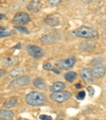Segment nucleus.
<instances>
[{
	"instance_id": "18",
	"label": "nucleus",
	"mask_w": 106,
	"mask_h": 120,
	"mask_svg": "<svg viewBox=\"0 0 106 120\" xmlns=\"http://www.w3.org/2000/svg\"><path fill=\"white\" fill-rule=\"evenodd\" d=\"M77 77V75L74 72V71H68V72L65 75V80H66L67 82H70V83H72L73 81H75Z\"/></svg>"
},
{
	"instance_id": "30",
	"label": "nucleus",
	"mask_w": 106,
	"mask_h": 120,
	"mask_svg": "<svg viewBox=\"0 0 106 120\" xmlns=\"http://www.w3.org/2000/svg\"><path fill=\"white\" fill-rule=\"evenodd\" d=\"M4 17H5V16L3 15V14H0V19H3Z\"/></svg>"
},
{
	"instance_id": "24",
	"label": "nucleus",
	"mask_w": 106,
	"mask_h": 120,
	"mask_svg": "<svg viewBox=\"0 0 106 120\" xmlns=\"http://www.w3.org/2000/svg\"><path fill=\"white\" fill-rule=\"evenodd\" d=\"M85 98V91H80L77 95V100H83Z\"/></svg>"
},
{
	"instance_id": "20",
	"label": "nucleus",
	"mask_w": 106,
	"mask_h": 120,
	"mask_svg": "<svg viewBox=\"0 0 106 120\" xmlns=\"http://www.w3.org/2000/svg\"><path fill=\"white\" fill-rule=\"evenodd\" d=\"M62 1H63V0H48V3H49L50 7H56Z\"/></svg>"
},
{
	"instance_id": "17",
	"label": "nucleus",
	"mask_w": 106,
	"mask_h": 120,
	"mask_svg": "<svg viewBox=\"0 0 106 120\" xmlns=\"http://www.w3.org/2000/svg\"><path fill=\"white\" fill-rule=\"evenodd\" d=\"M33 85L37 89H45L46 88V82L41 78H35L33 80Z\"/></svg>"
},
{
	"instance_id": "29",
	"label": "nucleus",
	"mask_w": 106,
	"mask_h": 120,
	"mask_svg": "<svg viewBox=\"0 0 106 120\" xmlns=\"http://www.w3.org/2000/svg\"><path fill=\"white\" fill-rule=\"evenodd\" d=\"M75 87H77V88H79V89H80V88H82V84H80V83H79V84H77V85H75Z\"/></svg>"
},
{
	"instance_id": "25",
	"label": "nucleus",
	"mask_w": 106,
	"mask_h": 120,
	"mask_svg": "<svg viewBox=\"0 0 106 120\" xmlns=\"http://www.w3.org/2000/svg\"><path fill=\"white\" fill-rule=\"evenodd\" d=\"M15 28L17 30H19V31H21V32H23V33H29V30L28 29H26V28H23V27H19V26H15Z\"/></svg>"
},
{
	"instance_id": "33",
	"label": "nucleus",
	"mask_w": 106,
	"mask_h": 120,
	"mask_svg": "<svg viewBox=\"0 0 106 120\" xmlns=\"http://www.w3.org/2000/svg\"><path fill=\"white\" fill-rule=\"evenodd\" d=\"M74 120H79V119H74Z\"/></svg>"
},
{
	"instance_id": "16",
	"label": "nucleus",
	"mask_w": 106,
	"mask_h": 120,
	"mask_svg": "<svg viewBox=\"0 0 106 120\" xmlns=\"http://www.w3.org/2000/svg\"><path fill=\"white\" fill-rule=\"evenodd\" d=\"M65 83H63V82H55V83H53L50 86V89H51L52 93H55V91H62V90H65Z\"/></svg>"
},
{
	"instance_id": "27",
	"label": "nucleus",
	"mask_w": 106,
	"mask_h": 120,
	"mask_svg": "<svg viewBox=\"0 0 106 120\" xmlns=\"http://www.w3.org/2000/svg\"><path fill=\"white\" fill-rule=\"evenodd\" d=\"M87 90H88V93H89V95H90V97H92L93 95H95V90H93V88L91 86H89L87 88Z\"/></svg>"
},
{
	"instance_id": "6",
	"label": "nucleus",
	"mask_w": 106,
	"mask_h": 120,
	"mask_svg": "<svg viewBox=\"0 0 106 120\" xmlns=\"http://www.w3.org/2000/svg\"><path fill=\"white\" fill-rule=\"evenodd\" d=\"M75 62H77L75 57L71 56V57H69V59L58 61L56 64H55V66H56L57 68H59L61 70H69V69H71V68L74 66Z\"/></svg>"
},
{
	"instance_id": "12",
	"label": "nucleus",
	"mask_w": 106,
	"mask_h": 120,
	"mask_svg": "<svg viewBox=\"0 0 106 120\" xmlns=\"http://www.w3.org/2000/svg\"><path fill=\"white\" fill-rule=\"evenodd\" d=\"M14 113L7 109H0V119L1 120H13Z\"/></svg>"
},
{
	"instance_id": "15",
	"label": "nucleus",
	"mask_w": 106,
	"mask_h": 120,
	"mask_svg": "<svg viewBox=\"0 0 106 120\" xmlns=\"http://www.w3.org/2000/svg\"><path fill=\"white\" fill-rule=\"evenodd\" d=\"M17 103H18L17 97H11L3 103V106H4L5 109H12V107H15L16 105H17Z\"/></svg>"
},
{
	"instance_id": "32",
	"label": "nucleus",
	"mask_w": 106,
	"mask_h": 120,
	"mask_svg": "<svg viewBox=\"0 0 106 120\" xmlns=\"http://www.w3.org/2000/svg\"><path fill=\"white\" fill-rule=\"evenodd\" d=\"M56 120H64V119H56Z\"/></svg>"
},
{
	"instance_id": "1",
	"label": "nucleus",
	"mask_w": 106,
	"mask_h": 120,
	"mask_svg": "<svg viewBox=\"0 0 106 120\" xmlns=\"http://www.w3.org/2000/svg\"><path fill=\"white\" fill-rule=\"evenodd\" d=\"M26 102L31 106H41L47 103V99L39 91H31L26 96Z\"/></svg>"
},
{
	"instance_id": "11",
	"label": "nucleus",
	"mask_w": 106,
	"mask_h": 120,
	"mask_svg": "<svg viewBox=\"0 0 106 120\" xmlns=\"http://www.w3.org/2000/svg\"><path fill=\"white\" fill-rule=\"evenodd\" d=\"M41 8V1L40 0H31L29 3H28V10L30 12H37L39 11Z\"/></svg>"
},
{
	"instance_id": "26",
	"label": "nucleus",
	"mask_w": 106,
	"mask_h": 120,
	"mask_svg": "<svg viewBox=\"0 0 106 120\" xmlns=\"http://www.w3.org/2000/svg\"><path fill=\"white\" fill-rule=\"evenodd\" d=\"M39 119H40V120H52V118H51V116L40 115V116H39Z\"/></svg>"
},
{
	"instance_id": "2",
	"label": "nucleus",
	"mask_w": 106,
	"mask_h": 120,
	"mask_svg": "<svg viewBox=\"0 0 106 120\" xmlns=\"http://www.w3.org/2000/svg\"><path fill=\"white\" fill-rule=\"evenodd\" d=\"M73 34H74L77 37L90 39V38L98 37V35H99V32H98V30L93 29V28H89V27L82 26V27H79L77 29H75L74 32H73Z\"/></svg>"
},
{
	"instance_id": "7",
	"label": "nucleus",
	"mask_w": 106,
	"mask_h": 120,
	"mask_svg": "<svg viewBox=\"0 0 106 120\" xmlns=\"http://www.w3.org/2000/svg\"><path fill=\"white\" fill-rule=\"evenodd\" d=\"M27 52L29 53V55H31L34 59H41L45 54L44 50L38 46L34 45H28L27 46Z\"/></svg>"
},
{
	"instance_id": "14",
	"label": "nucleus",
	"mask_w": 106,
	"mask_h": 120,
	"mask_svg": "<svg viewBox=\"0 0 106 120\" xmlns=\"http://www.w3.org/2000/svg\"><path fill=\"white\" fill-rule=\"evenodd\" d=\"M80 48H81V50L85 51V52H89V51L95 50V43H92V41H84V43L81 44V47Z\"/></svg>"
},
{
	"instance_id": "22",
	"label": "nucleus",
	"mask_w": 106,
	"mask_h": 120,
	"mask_svg": "<svg viewBox=\"0 0 106 120\" xmlns=\"http://www.w3.org/2000/svg\"><path fill=\"white\" fill-rule=\"evenodd\" d=\"M13 63H14V59H12V57H9V59H7L4 62H3V65L9 66V65H11V64H13Z\"/></svg>"
},
{
	"instance_id": "9",
	"label": "nucleus",
	"mask_w": 106,
	"mask_h": 120,
	"mask_svg": "<svg viewBox=\"0 0 106 120\" xmlns=\"http://www.w3.org/2000/svg\"><path fill=\"white\" fill-rule=\"evenodd\" d=\"M81 77H82V79L88 84L92 83L93 80H95V78H93V75H92V71H91V69H89V68H83V69H82Z\"/></svg>"
},
{
	"instance_id": "35",
	"label": "nucleus",
	"mask_w": 106,
	"mask_h": 120,
	"mask_svg": "<svg viewBox=\"0 0 106 120\" xmlns=\"http://www.w3.org/2000/svg\"><path fill=\"white\" fill-rule=\"evenodd\" d=\"M0 120H1V119H0Z\"/></svg>"
},
{
	"instance_id": "8",
	"label": "nucleus",
	"mask_w": 106,
	"mask_h": 120,
	"mask_svg": "<svg viewBox=\"0 0 106 120\" xmlns=\"http://www.w3.org/2000/svg\"><path fill=\"white\" fill-rule=\"evenodd\" d=\"M92 75L95 79H99V78H102L104 75H105L106 72V68L104 65H102V64H99V65H95L93 66L92 68Z\"/></svg>"
},
{
	"instance_id": "31",
	"label": "nucleus",
	"mask_w": 106,
	"mask_h": 120,
	"mask_svg": "<svg viewBox=\"0 0 106 120\" xmlns=\"http://www.w3.org/2000/svg\"><path fill=\"white\" fill-rule=\"evenodd\" d=\"M84 2H86V3H88V2H91V1H92V0H83Z\"/></svg>"
},
{
	"instance_id": "4",
	"label": "nucleus",
	"mask_w": 106,
	"mask_h": 120,
	"mask_svg": "<svg viewBox=\"0 0 106 120\" xmlns=\"http://www.w3.org/2000/svg\"><path fill=\"white\" fill-rule=\"evenodd\" d=\"M31 82V78L29 75H22V77H19V78H16L15 80L10 83L9 87L10 88H17V87H22L26 86L28 84H30Z\"/></svg>"
},
{
	"instance_id": "19",
	"label": "nucleus",
	"mask_w": 106,
	"mask_h": 120,
	"mask_svg": "<svg viewBox=\"0 0 106 120\" xmlns=\"http://www.w3.org/2000/svg\"><path fill=\"white\" fill-rule=\"evenodd\" d=\"M21 73H22V69H20V68H15V69H13V70L10 72V75L13 78H19V77H21Z\"/></svg>"
},
{
	"instance_id": "3",
	"label": "nucleus",
	"mask_w": 106,
	"mask_h": 120,
	"mask_svg": "<svg viewBox=\"0 0 106 120\" xmlns=\"http://www.w3.org/2000/svg\"><path fill=\"white\" fill-rule=\"evenodd\" d=\"M70 98H71V94L66 90L55 91V93H52L50 95V99L56 103H64V102L68 101Z\"/></svg>"
},
{
	"instance_id": "21",
	"label": "nucleus",
	"mask_w": 106,
	"mask_h": 120,
	"mask_svg": "<svg viewBox=\"0 0 106 120\" xmlns=\"http://www.w3.org/2000/svg\"><path fill=\"white\" fill-rule=\"evenodd\" d=\"M12 33H13V32H7V31H4L2 28L0 29V37H7V36H10Z\"/></svg>"
},
{
	"instance_id": "28",
	"label": "nucleus",
	"mask_w": 106,
	"mask_h": 120,
	"mask_svg": "<svg viewBox=\"0 0 106 120\" xmlns=\"http://www.w3.org/2000/svg\"><path fill=\"white\" fill-rule=\"evenodd\" d=\"M3 75H4V70H2V69H0V78H2Z\"/></svg>"
},
{
	"instance_id": "5",
	"label": "nucleus",
	"mask_w": 106,
	"mask_h": 120,
	"mask_svg": "<svg viewBox=\"0 0 106 120\" xmlns=\"http://www.w3.org/2000/svg\"><path fill=\"white\" fill-rule=\"evenodd\" d=\"M30 20H31L30 15L28 13H26V12H18V13H16L13 18V22L16 26L26 25V23L30 22Z\"/></svg>"
},
{
	"instance_id": "10",
	"label": "nucleus",
	"mask_w": 106,
	"mask_h": 120,
	"mask_svg": "<svg viewBox=\"0 0 106 120\" xmlns=\"http://www.w3.org/2000/svg\"><path fill=\"white\" fill-rule=\"evenodd\" d=\"M58 39V35L55 33H51V34H46L40 38V41L43 44H46V45H52L54 44L55 41Z\"/></svg>"
},
{
	"instance_id": "13",
	"label": "nucleus",
	"mask_w": 106,
	"mask_h": 120,
	"mask_svg": "<svg viewBox=\"0 0 106 120\" xmlns=\"http://www.w3.org/2000/svg\"><path fill=\"white\" fill-rule=\"evenodd\" d=\"M45 22L47 23L49 27H55V26H57L59 23V19L57 18L56 16L49 15L45 18Z\"/></svg>"
},
{
	"instance_id": "23",
	"label": "nucleus",
	"mask_w": 106,
	"mask_h": 120,
	"mask_svg": "<svg viewBox=\"0 0 106 120\" xmlns=\"http://www.w3.org/2000/svg\"><path fill=\"white\" fill-rule=\"evenodd\" d=\"M44 69H45V70H52V65H51V63L47 62V63L44 64Z\"/></svg>"
},
{
	"instance_id": "34",
	"label": "nucleus",
	"mask_w": 106,
	"mask_h": 120,
	"mask_svg": "<svg viewBox=\"0 0 106 120\" xmlns=\"http://www.w3.org/2000/svg\"><path fill=\"white\" fill-rule=\"evenodd\" d=\"M18 120H21V119H18Z\"/></svg>"
}]
</instances>
